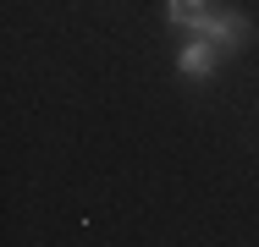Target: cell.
Here are the masks:
<instances>
[{
  "mask_svg": "<svg viewBox=\"0 0 259 247\" xmlns=\"http://www.w3.org/2000/svg\"><path fill=\"white\" fill-rule=\"evenodd\" d=\"M193 33L209 39L221 55H237V49L248 44V17H243V11H209V17H199Z\"/></svg>",
  "mask_w": 259,
  "mask_h": 247,
  "instance_id": "obj_1",
  "label": "cell"
},
{
  "mask_svg": "<svg viewBox=\"0 0 259 247\" xmlns=\"http://www.w3.org/2000/svg\"><path fill=\"white\" fill-rule=\"evenodd\" d=\"M215 60H221V49L209 44V39H199V33H193V39L182 44V55H177L182 77H209V72H215Z\"/></svg>",
  "mask_w": 259,
  "mask_h": 247,
  "instance_id": "obj_2",
  "label": "cell"
},
{
  "mask_svg": "<svg viewBox=\"0 0 259 247\" xmlns=\"http://www.w3.org/2000/svg\"><path fill=\"white\" fill-rule=\"evenodd\" d=\"M199 17H209V0H165V22H177V28H199Z\"/></svg>",
  "mask_w": 259,
  "mask_h": 247,
  "instance_id": "obj_3",
  "label": "cell"
}]
</instances>
